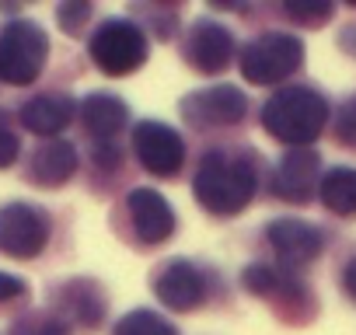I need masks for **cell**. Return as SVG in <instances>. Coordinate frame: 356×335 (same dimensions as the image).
Masks as SVG:
<instances>
[{"mask_svg":"<svg viewBox=\"0 0 356 335\" xmlns=\"http://www.w3.org/2000/svg\"><path fill=\"white\" fill-rule=\"evenodd\" d=\"M342 286H346V293L356 300V259L346 265V272H342Z\"/></svg>","mask_w":356,"mask_h":335,"instance_id":"26","label":"cell"},{"mask_svg":"<svg viewBox=\"0 0 356 335\" xmlns=\"http://www.w3.org/2000/svg\"><path fill=\"white\" fill-rule=\"evenodd\" d=\"M241 283H245L248 293H255V297H269V293H276L280 276H276L269 265H248V269L241 272Z\"/></svg>","mask_w":356,"mask_h":335,"instance_id":"21","label":"cell"},{"mask_svg":"<svg viewBox=\"0 0 356 335\" xmlns=\"http://www.w3.org/2000/svg\"><path fill=\"white\" fill-rule=\"evenodd\" d=\"M318 175H321V157H318L311 147H293V150L276 164L273 193H276L280 199L304 203V199L318 189Z\"/></svg>","mask_w":356,"mask_h":335,"instance_id":"10","label":"cell"},{"mask_svg":"<svg viewBox=\"0 0 356 335\" xmlns=\"http://www.w3.org/2000/svg\"><path fill=\"white\" fill-rule=\"evenodd\" d=\"M304 63V42L290 32H266L241 49V74L248 84H280Z\"/></svg>","mask_w":356,"mask_h":335,"instance_id":"4","label":"cell"},{"mask_svg":"<svg viewBox=\"0 0 356 335\" xmlns=\"http://www.w3.org/2000/svg\"><path fill=\"white\" fill-rule=\"evenodd\" d=\"M35 335H67V325L60 318H49V321H42V328Z\"/></svg>","mask_w":356,"mask_h":335,"instance_id":"27","label":"cell"},{"mask_svg":"<svg viewBox=\"0 0 356 335\" xmlns=\"http://www.w3.org/2000/svg\"><path fill=\"white\" fill-rule=\"evenodd\" d=\"M133 147H136V157L140 164L147 168L150 175L157 179H175L186 164V143L171 126L164 122H154V119H143L136 122L133 129Z\"/></svg>","mask_w":356,"mask_h":335,"instance_id":"6","label":"cell"},{"mask_svg":"<svg viewBox=\"0 0 356 335\" xmlns=\"http://www.w3.org/2000/svg\"><path fill=\"white\" fill-rule=\"evenodd\" d=\"M74 172H77V147L67 143V140H49V143H42V147L32 154V161H29V175H32V182L42 186V189H56V186L70 182Z\"/></svg>","mask_w":356,"mask_h":335,"instance_id":"13","label":"cell"},{"mask_svg":"<svg viewBox=\"0 0 356 335\" xmlns=\"http://www.w3.org/2000/svg\"><path fill=\"white\" fill-rule=\"evenodd\" d=\"M196 199L220 217H234L241 213L252 196H255V172L252 164L241 157H227L220 150L207 154L196 168V179H193Z\"/></svg>","mask_w":356,"mask_h":335,"instance_id":"1","label":"cell"},{"mask_svg":"<svg viewBox=\"0 0 356 335\" xmlns=\"http://www.w3.org/2000/svg\"><path fill=\"white\" fill-rule=\"evenodd\" d=\"M22 293H25V283H22L18 276L0 272V304H4V300H15V297H22Z\"/></svg>","mask_w":356,"mask_h":335,"instance_id":"25","label":"cell"},{"mask_svg":"<svg viewBox=\"0 0 356 335\" xmlns=\"http://www.w3.org/2000/svg\"><path fill=\"white\" fill-rule=\"evenodd\" d=\"M18 119L35 136H56L74 119V101L63 98V95H39V98H32V101L22 105V115Z\"/></svg>","mask_w":356,"mask_h":335,"instance_id":"15","label":"cell"},{"mask_svg":"<svg viewBox=\"0 0 356 335\" xmlns=\"http://www.w3.org/2000/svg\"><path fill=\"white\" fill-rule=\"evenodd\" d=\"M283 11H286L297 25H321V22L332 18L335 8L328 4V0H286Z\"/></svg>","mask_w":356,"mask_h":335,"instance_id":"20","label":"cell"},{"mask_svg":"<svg viewBox=\"0 0 356 335\" xmlns=\"http://www.w3.org/2000/svg\"><path fill=\"white\" fill-rule=\"evenodd\" d=\"M266 238L293 265L314 262L321 255V234L311 224H304V220H273L269 231H266Z\"/></svg>","mask_w":356,"mask_h":335,"instance_id":"14","label":"cell"},{"mask_svg":"<svg viewBox=\"0 0 356 335\" xmlns=\"http://www.w3.org/2000/svg\"><path fill=\"white\" fill-rule=\"evenodd\" d=\"M248 112V98L231 88V84H217V88H203V91H193L182 98V115L207 129V126H234L241 122Z\"/></svg>","mask_w":356,"mask_h":335,"instance_id":"8","label":"cell"},{"mask_svg":"<svg viewBox=\"0 0 356 335\" xmlns=\"http://www.w3.org/2000/svg\"><path fill=\"white\" fill-rule=\"evenodd\" d=\"M321 203L339 217H356V168H332L318 182Z\"/></svg>","mask_w":356,"mask_h":335,"instance_id":"18","label":"cell"},{"mask_svg":"<svg viewBox=\"0 0 356 335\" xmlns=\"http://www.w3.org/2000/svg\"><path fill=\"white\" fill-rule=\"evenodd\" d=\"M335 136H339L342 143H356V95L342 101L339 119H335Z\"/></svg>","mask_w":356,"mask_h":335,"instance_id":"22","label":"cell"},{"mask_svg":"<svg viewBox=\"0 0 356 335\" xmlns=\"http://www.w3.org/2000/svg\"><path fill=\"white\" fill-rule=\"evenodd\" d=\"M154 293L164 307L171 311H193L203 304L207 297V283H203V272L193 265V262H171L168 269L157 272V283H154Z\"/></svg>","mask_w":356,"mask_h":335,"instance_id":"12","label":"cell"},{"mask_svg":"<svg viewBox=\"0 0 356 335\" xmlns=\"http://www.w3.org/2000/svg\"><path fill=\"white\" fill-rule=\"evenodd\" d=\"M60 304L74 314L77 325L84 328H98L102 318H105V293L98 290V283L91 279H70L63 290H60Z\"/></svg>","mask_w":356,"mask_h":335,"instance_id":"17","label":"cell"},{"mask_svg":"<svg viewBox=\"0 0 356 335\" xmlns=\"http://www.w3.org/2000/svg\"><path fill=\"white\" fill-rule=\"evenodd\" d=\"M56 18H60V25L67 28V32H81V25L91 18V4H63L60 11H56Z\"/></svg>","mask_w":356,"mask_h":335,"instance_id":"24","label":"cell"},{"mask_svg":"<svg viewBox=\"0 0 356 335\" xmlns=\"http://www.w3.org/2000/svg\"><path fill=\"white\" fill-rule=\"evenodd\" d=\"M189 63L200 70V74H220L227 70L231 56H234V35L220 25V22H196L193 25V35H189Z\"/></svg>","mask_w":356,"mask_h":335,"instance_id":"11","label":"cell"},{"mask_svg":"<svg viewBox=\"0 0 356 335\" xmlns=\"http://www.w3.org/2000/svg\"><path fill=\"white\" fill-rule=\"evenodd\" d=\"M112 335H178V328L171 321H164L161 314L147 311V307H136L129 314L119 318V325L112 328Z\"/></svg>","mask_w":356,"mask_h":335,"instance_id":"19","label":"cell"},{"mask_svg":"<svg viewBox=\"0 0 356 335\" xmlns=\"http://www.w3.org/2000/svg\"><path fill=\"white\" fill-rule=\"evenodd\" d=\"M126 115H129V108L119 101V98H112V95H88L84 101H81V122H84V129L95 136V140H112L122 126H126Z\"/></svg>","mask_w":356,"mask_h":335,"instance_id":"16","label":"cell"},{"mask_svg":"<svg viewBox=\"0 0 356 335\" xmlns=\"http://www.w3.org/2000/svg\"><path fill=\"white\" fill-rule=\"evenodd\" d=\"M325 122H328V101L314 88H280L262 108L266 133L290 147L314 143Z\"/></svg>","mask_w":356,"mask_h":335,"instance_id":"2","label":"cell"},{"mask_svg":"<svg viewBox=\"0 0 356 335\" xmlns=\"http://www.w3.org/2000/svg\"><path fill=\"white\" fill-rule=\"evenodd\" d=\"M126 210L143 245H161L175 234V210L157 189H133L126 196Z\"/></svg>","mask_w":356,"mask_h":335,"instance_id":"9","label":"cell"},{"mask_svg":"<svg viewBox=\"0 0 356 335\" xmlns=\"http://www.w3.org/2000/svg\"><path fill=\"white\" fill-rule=\"evenodd\" d=\"M91 60L108 77H126V74L140 70L147 60V39H143L140 25H133L126 18L105 22L91 39Z\"/></svg>","mask_w":356,"mask_h":335,"instance_id":"5","label":"cell"},{"mask_svg":"<svg viewBox=\"0 0 356 335\" xmlns=\"http://www.w3.org/2000/svg\"><path fill=\"white\" fill-rule=\"evenodd\" d=\"M49 241L46 217L29 203L0 206V252L11 259H35Z\"/></svg>","mask_w":356,"mask_h":335,"instance_id":"7","label":"cell"},{"mask_svg":"<svg viewBox=\"0 0 356 335\" xmlns=\"http://www.w3.org/2000/svg\"><path fill=\"white\" fill-rule=\"evenodd\" d=\"M18 150H22V143H18L15 129L8 126L4 112H0V168H11L18 161Z\"/></svg>","mask_w":356,"mask_h":335,"instance_id":"23","label":"cell"},{"mask_svg":"<svg viewBox=\"0 0 356 335\" xmlns=\"http://www.w3.org/2000/svg\"><path fill=\"white\" fill-rule=\"evenodd\" d=\"M49 56V35L39 22H8L0 28V81L8 84H32L39 81Z\"/></svg>","mask_w":356,"mask_h":335,"instance_id":"3","label":"cell"}]
</instances>
